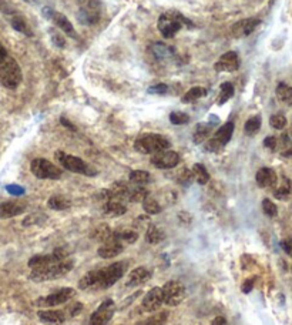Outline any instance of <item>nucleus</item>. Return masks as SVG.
I'll list each match as a JSON object with an SVG mask.
<instances>
[{
  "mask_svg": "<svg viewBox=\"0 0 292 325\" xmlns=\"http://www.w3.org/2000/svg\"><path fill=\"white\" fill-rule=\"evenodd\" d=\"M62 123H63V126H65V127H68L70 130L76 131V127H74V126H73V124H71V123L68 121V120H66L65 117H62Z\"/></svg>",
  "mask_w": 292,
  "mask_h": 325,
  "instance_id": "55",
  "label": "nucleus"
},
{
  "mask_svg": "<svg viewBox=\"0 0 292 325\" xmlns=\"http://www.w3.org/2000/svg\"><path fill=\"white\" fill-rule=\"evenodd\" d=\"M240 65H241V60H240L238 53L227 51L215 62L214 69L217 71H221V73H232V71H237L240 69Z\"/></svg>",
  "mask_w": 292,
  "mask_h": 325,
  "instance_id": "15",
  "label": "nucleus"
},
{
  "mask_svg": "<svg viewBox=\"0 0 292 325\" xmlns=\"http://www.w3.org/2000/svg\"><path fill=\"white\" fill-rule=\"evenodd\" d=\"M255 180H257V184L261 188H271V187H274L276 184L278 177H276V173L272 168L262 167V168H260L257 171Z\"/></svg>",
  "mask_w": 292,
  "mask_h": 325,
  "instance_id": "20",
  "label": "nucleus"
},
{
  "mask_svg": "<svg viewBox=\"0 0 292 325\" xmlns=\"http://www.w3.org/2000/svg\"><path fill=\"white\" fill-rule=\"evenodd\" d=\"M30 171L40 180H59L62 170L46 159H34L30 162Z\"/></svg>",
  "mask_w": 292,
  "mask_h": 325,
  "instance_id": "7",
  "label": "nucleus"
},
{
  "mask_svg": "<svg viewBox=\"0 0 292 325\" xmlns=\"http://www.w3.org/2000/svg\"><path fill=\"white\" fill-rule=\"evenodd\" d=\"M24 1H27V3H36V0H24Z\"/></svg>",
  "mask_w": 292,
  "mask_h": 325,
  "instance_id": "56",
  "label": "nucleus"
},
{
  "mask_svg": "<svg viewBox=\"0 0 292 325\" xmlns=\"http://www.w3.org/2000/svg\"><path fill=\"white\" fill-rule=\"evenodd\" d=\"M254 282H255V278H248L244 284H243V292L244 294H248L249 291H252L254 288Z\"/></svg>",
  "mask_w": 292,
  "mask_h": 325,
  "instance_id": "50",
  "label": "nucleus"
},
{
  "mask_svg": "<svg viewBox=\"0 0 292 325\" xmlns=\"http://www.w3.org/2000/svg\"><path fill=\"white\" fill-rule=\"evenodd\" d=\"M26 210V204L19 201H4L0 203V218H13L20 215Z\"/></svg>",
  "mask_w": 292,
  "mask_h": 325,
  "instance_id": "21",
  "label": "nucleus"
},
{
  "mask_svg": "<svg viewBox=\"0 0 292 325\" xmlns=\"http://www.w3.org/2000/svg\"><path fill=\"white\" fill-rule=\"evenodd\" d=\"M261 123H262L261 116H254L251 117V118H248L245 126H244L245 133H247L248 136H254V134H257V133L260 131V129H261Z\"/></svg>",
  "mask_w": 292,
  "mask_h": 325,
  "instance_id": "34",
  "label": "nucleus"
},
{
  "mask_svg": "<svg viewBox=\"0 0 292 325\" xmlns=\"http://www.w3.org/2000/svg\"><path fill=\"white\" fill-rule=\"evenodd\" d=\"M191 173H193V177H194V180L198 183V184H207L208 181H210V174H208V171H207V168L202 165V164H194L193 165V168H191Z\"/></svg>",
  "mask_w": 292,
  "mask_h": 325,
  "instance_id": "28",
  "label": "nucleus"
},
{
  "mask_svg": "<svg viewBox=\"0 0 292 325\" xmlns=\"http://www.w3.org/2000/svg\"><path fill=\"white\" fill-rule=\"evenodd\" d=\"M50 36H51V40H53V43L56 45L57 47H60V49H63L65 45H66V42H65V37L59 33V32H54V30H50Z\"/></svg>",
  "mask_w": 292,
  "mask_h": 325,
  "instance_id": "46",
  "label": "nucleus"
},
{
  "mask_svg": "<svg viewBox=\"0 0 292 325\" xmlns=\"http://www.w3.org/2000/svg\"><path fill=\"white\" fill-rule=\"evenodd\" d=\"M124 262H114L109 267L86 273L79 281L80 290H106L114 285L124 274Z\"/></svg>",
  "mask_w": 292,
  "mask_h": 325,
  "instance_id": "1",
  "label": "nucleus"
},
{
  "mask_svg": "<svg viewBox=\"0 0 292 325\" xmlns=\"http://www.w3.org/2000/svg\"><path fill=\"white\" fill-rule=\"evenodd\" d=\"M115 305L113 300H106L93 312L90 317V325H107L114 315Z\"/></svg>",
  "mask_w": 292,
  "mask_h": 325,
  "instance_id": "13",
  "label": "nucleus"
},
{
  "mask_svg": "<svg viewBox=\"0 0 292 325\" xmlns=\"http://www.w3.org/2000/svg\"><path fill=\"white\" fill-rule=\"evenodd\" d=\"M81 308H83V305H81V304H80V302H77V304H76V305H74V307H73V308H71V311H70V314H71V315H73V317H74V315H77V314H79V312H80V311H81Z\"/></svg>",
  "mask_w": 292,
  "mask_h": 325,
  "instance_id": "53",
  "label": "nucleus"
},
{
  "mask_svg": "<svg viewBox=\"0 0 292 325\" xmlns=\"http://www.w3.org/2000/svg\"><path fill=\"white\" fill-rule=\"evenodd\" d=\"M150 278H151L150 270H147L146 267H138V268H135V270H133L129 274L127 287H138V285H143L144 282H147Z\"/></svg>",
  "mask_w": 292,
  "mask_h": 325,
  "instance_id": "23",
  "label": "nucleus"
},
{
  "mask_svg": "<svg viewBox=\"0 0 292 325\" xmlns=\"http://www.w3.org/2000/svg\"><path fill=\"white\" fill-rule=\"evenodd\" d=\"M275 94L278 97L279 101L288 104V106H292V87L288 86L287 83H279L276 86V90H275Z\"/></svg>",
  "mask_w": 292,
  "mask_h": 325,
  "instance_id": "27",
  "label": "nucleus"
},
{
  "mask_svg": "<svg viewBox=\"0 0 292 325\" xmlns=\"http://www.w3.org/2000/svg\"><path fill=\"white\" fill-rule=\"evenodd\" d=\"M77 1H80V0H77Z\"/></svg>",
  "mask_w": 292,
  "mask_h": 325,
  "instance_id": "57",
  "label": "nucleus"
},
{
  "mask_svg": "<svg viewBox=\"0 0 292 325\" xmlns=\"http://www.w3.org/2000/svg\"><path fill=\"white\" fill-rule=\"evenodd\" d=\"M22 80V69L13 57L9 56L3 63H0V84L3 87L15 90L20 86Z\"/></svg>",
  "mask_w": 292,
  "mask_h": 325,
  "instance_id": "3",
  "label": "nucleus"
},
{
  "mask_svg": "<svg viewBox=\"0 0 292 325\" xmlns=\"http://www.w3.org/2000/svg\"><path fill=\"white\" fill-rule=\"evenodd\" d=\"M291 194H292V181L290 179L284 177L282 181H281V184H279V187L275 190L274 195H275L278 200H287Z\"/></svg>",
  "mask_w": 292,
  "mask_h": 325,
  "instance_id": "29",
  "label": "nucleus"
},
{
  "mask_svg": "<svg viewBox=\"0 0 292 325\" xmlns=\"http://www.w3.org/2000/svg\"><path fill=\"white\" fill-rule=\"evenodd\" d=\"M281 245H282V250H284L288 256L292 257V238L284 240V241L281 243Z\"/></svg>",
  "mask_w": 292,
  "mask_h": 325,
  "instance_id": "49",
  "label": "nucleus"
},
{
  "mask_svg": "<svg viewBox=\"0 0 292 325\" xmlns=\"http://www.w3.org/2000/svg\"><path fill=\"white\" fill-rule=\"evenodd\" d=\"M212 127H214V126H212L211 123H200V124H197L195 131H194V136H193L194 141H195L197 144L202 143L204 140L211 134Z\"/></svg>",
  "mask_w": 292,
  "mask_h": 325,
  "instance_id": "26",
  "label": "nucleus"
},
{
  "mask_svg": "<svg viewBox=\"0 0 292 325\" xmlns=\"http://www.w3.org/2000/svg\"><path fill=\"white\" fill-rule=\"evenodd\" d=\"M115 237L120 240V241H124V243H135L138 240V234L137 231H133V230H126V231L121 232H115Z\"/></svg>",
  "mask_w": 292,
  "mask_h": 325,
  "instance_id": "42",
  "label": "nucleus"
},
{
  "mask_svg": "<svg viewBox=\"0 0 292 325\" xmlns=\"http://www.w3.org/2000/svg\"><path fill=\"white\" fill-rule=\"evenodd\" d=\"M188 26L191 27L193 23L190 20H187L182 15H180L178 12H168V13H164L160 16L158 19L157 27L160 30V33L165 37V39H171L176 36V33H178L182 26Z\"/></svg>",
  "mask_w": 292,
  "mask_h": 325,
  "instance_id": "4",
  "label": "nucleus"
},
{
  "mask_svg": "<svg viewBox=\"0 0 292 325\" xmlns=\"http://www.w3.org/2000/svg\"><path fill=\"white\" fill-rule=\"evenodd\" d=\"M49 207L51 210H57V211H60V210H66L70 207V200H67L66 197H63V195H53V197H50L49 198Z\"/></svg>",
  "mask_w": 292,
  "mask_h": 325,
  "instance_id": "32",
  "label": "nucleus"
},
{
  "mask_svg": "<svg viewBox=\"0 0 292 325\" xmlns=\"http://www.w3.org/2000/svg\"><path fill=\"white\" fill-rule=\"evenodd\" d=\"M10 24H12V27H13L15 30H17L19 33H23V34H26V36H32V30H30L29 24H27V22L23 19L22 16H15V17H12Z\"/></svg>",
  "mask_w": 292,
  "mask_h": 325,
  "instance_id": "33",
  "label": "nucleus"
},
{
  "mask_svg": "<svg viewBox=\"0 0 292 325\" xmlns=\"http://www.w3.org/2000/svg\"><path fill=\"white\" fill-rule=\"evenodd\" d=\"M9 57V54H7V50L4 49V46L0 43V63H3L6 59Z\"/></svg>",
  "mask_w": 292,
  "mask_h": 325,
  "instance_id": "52",
  "label": "nucleus"
},
{
  "mask_svg": "<svg viewBox=\"0 0 292 325\" xmlns=\"http://www.w3.org/2000/svg\"><path fill=\"white\" fill-rule=\"evenodd\" d=\"M77 20L83 26H93L101 19V3L100 0H80Z\"/></svg>",
  "mask_w": 292,
  "mask_h": 325,
  "instance_id": "6",
  "label": "nucleus"
},
{
  "mask_svg": "<svg viewBox=\"0 0 292 325\" xmlns=\"http://www.w3.org/2000/svg\"><path fill=\"white\" fill-rule=\"evenodd\" d=\"M262 211L265 212V215L268 217H275L278 214V207L271 201L270 198H265L262 201Z\"/></svg>",
  "mask_w": 292,
  "mask_h": 325,
  "instance_id": "45",
  "label": "nucleus"
},
{
  "mask_svg": "<svg viewBox=\"0 0 292 325\" xmlns=\"http://www.w3.org/2000/svg\"><path fill=\"white\" fill-rule=\"evenodd\" d=\"M56 157L59 162L71 173H79V174H84V176H96V171L91 168L89 164L83 162L81 159L71 156V154H66L63 151H57Z\"/></svg>",
  "mask_w": 292,
  "mask_h": 325,
  "instance_id": "8",
  "label": "nucleus"
},
{
  "mask_svg": "<svg viewBox=\"0 0 292 325\" xmlns=\"http://www.w3.org/2000/svg\"><path fill=\"white\" fill-rule=\"evenodd\" d=\"M74 267V262L71 260H63L54 264H50L45 268H39V270H32L30 278L36 282H42V281H51V279L60 278L68 274Z\"/></svg>",
  "mask_w": 292,
  "mask_h": 325,
  "instance_id": "2",
  "label": "nucleus"
},
{
  "mask_svg": "<svg viewBox=\"0 0 292 325\" xmlns=\"http://www.w3.org/2000/svg\"><path fill=\"white\" fill-rule=\"evenodd\" d=\"M167 318H168L167 312H160V314H156V315L147 318L140 325H164L167 323Z\"/></svg>",
  "mask_w": 292,
  "mask_h": 325,
  "instance_id": "41",
  "label": "nucleus"
},
{
  "mask_svg": "<svg viewBox=\"0 0 292 325\" xmlns=\"http://www.w3.org/2000/svg\"><path fill=\"white\" fill-rule=\"evenodd\" d=\"M7 191L9 193H12V194H16V195H20V194H23V190L22 187L19 186H9L7 187Z\"/></svg>",
  "mask_w": 292,
  "mask_h": 325,
  "instance_id": "51",
  "label": "nucleus"
},
{
  "mask_svg": "<svg viewBox=\"0 0 292 325\" xmlns=\"http://www.w3.org/2000/svg\"><path fill=\"white\" fill-rule=\"evenodd\" d=\"M232 133H234V123L232 121H228L225 123L224 126H221L212 139H210L205 144V150L207 151H211V153H217L220 151L225 144L231 140L232 137Z\"/></svg>",
  "mask_w": 292,
  "mask_h": 325,
  "instance_id": "9",
  "label": "nucleus"
},
{
  "mask_svg": "<svg viewBox=\"0 0 292 325\" xmlns=\"http://www.w3.org/2000/svg\"><path fill=\"white\" fill-rule=\"evenodd\" d=\"M234 96V86L227 81V83H223L221 87H220V96H218V104H224L227 103L231 97Z\"/></svg>",
  "mask_w": 292,
  "mask_h": 325,
  "instance_id": "37",
  "label": "nucleus"
},
{
  "mask_svg": "<svg viewBox=\"0 0 292 325\" xmlns=\"http://www.w3.org/2000/svg\"><path fill=\"white\" fill-rule=\"evenodd\" d=\"M170 90V87L167 84H157V86H151L148 89L150 94H167Z\"/></svg>",
  "mask_w": 292,
  "mask_h": 325,
  "instance_id": "47",
  "label": "nucleus"
},
{
  "mask_svg": "<svg viewBox=\"0 0 292 325\" xmlns=\"http://www.w3.org/2000/svg\"><path fill=\"white\" fill-rule=\"evenodd\" d=\"M207 89L205 87H193L190 89L187 93L182 96V103H193V101H197L198 98H201L204 96H207Z\"/></svg>",
  "mask_w": 292,
  "mask_h": 325,
  "instance_id": "30",
  "label": "nucleus"
},
{
  "mask_svg": "<svg viewBox=\"0 0 292 325\" xmlns=\"http://www.w3.org/2000/svg\"><path fill=\"white\" fill-rule=\"evenodd\" d=\"M93 238L98 240V241H103V243H107L109 240H112L114 237V232L107 227V226H98L94 231H93Z\"/></svg>",
  "mask_w": 292,
  "mask_h": 325,
  "instance_id": "36",
  "label": "nucleus"
},
{
  "mask_svg": "<svg viewBox=\"0 0 292 325\" xmlns=\"http://www.w3.org/2000/svg\"><path fill=\"white\" fill-rule=\"evenodd\" d=\"M162 294H164V304L170 307H176L185 298V287L180 281H168L162 287Z\"/></svg>",
  "mask_w": 292,
  "mask_h": 325,
  "instance_id": "10",
  "label": "nucleus"
},
{
  "mask_svg": "<svg viewBox=\"0 0 292 325\" xmlns=\"http://www.w3.org/2000/svg\"><path fill=\"white\" fill-rule=\"evenodd\" d=\"M43 16H45L46 19L51 20L53 23L56 24V26L65 33V34H67L68 37H71V39H77V34H76V30H74L73 24H71V22L68 20L63 13L56 12V10L50 9V7H45V9H43Z\"/></svg>",
  "mask_w": 292,
  "mask_h": 325,
  "instance_id": "12",
  "label": "nucleus"
},
{
  "mask_svg": "<svg viewBox=\"0 0 292 325\" xmlns=\"http://www.w3.org/2000/svg\"><path fill=\"white\" fill-rule=\"evenodd\" d=\"M37 315H39V320L47 325H60L66 320V315L62 311H53V309L39 311Z\"/></svg>",
  "mask_w": 292,
  "mask_h": 325,
  "instance_id": "24",
  "label": "nucleus"
},
{
  "mask_svg": "<svg viewBox=\"0 0 292 325\" xmlns=\"http://www.w3.org/2000/svg\"><path fill=\"white\" fill-rule=\"evenodd\" d=\"M103 212L109 217H120L123 214L127 212L126 206L118 201V200H109L104 206H103Z\"/></svg>",
  "mask_w": 292,
  "mask_h": 325,
  "instance_id": "25",
  "label": "nucleus"
},
{
  "mask_svg": "<svg viewBox=\"0 0 292 325\" xmlns=\"http://www.w3.org/2000/svg\"><path fill=\"white\" fill-rule=\"evenodd\" d=\"M278 147H281V154L284 157H292V140L288 134L281 136V143H278Z\"/></svg>",
  "mask_w": 292,
  "mask_h": 325,
  "instance_id": "39",
  "label": "nucleus"
},
{
  "mask_svg": "<svg viewBox=\"0 0 292 325\" xmlns=\"http://www.w3.org/2000/svg\"><path fill=\"white\" fill-rule=\"evenodd\" d=\"M164 304V294L162 288L156 287L151 291L147 292V295L143 300V309L147 312H156L160 309V307Z\"/></svg>",
  "mask_w": 292,
  "mask_h": 325,
  "instance_id": "17",
  "label": "nucleus"
},
{
  "mask_svg": "<svg viewBox=\"0 0 292 325\" xmlns=\"http://www.w3.org/2000/svg\"><path fill=\"white\" fill-rule=\"evenodd\" d=\"M66 260V253L63 250H56L53 254H46V256H34L29 260V267L32 270H39V268H45L50 264L59 262Z\"/></svg>",
  "mask_w": 292,
  "mask_h": 325,
  "instance_id": "16",
  "label": "nucleus"
},
{
  "mask_svg": "<svg viewBox=\"0 0 292 325\" xmlns=\"http://www.w3.org/2000/svg\"><path fill=\"white\" fill-rule=\"evenodd\" d=\"M124 250V245H123V241H120L117 237H115V232H114V237L112 240H109L107 243H103V245L97 250V254L101 257V258H113V257H117L118 254H121Z\"/></svg>",
  "mask_w": 292,
  "mask_h": 325,
  "instance_id": "18",
  "label": "nucleus"
},
{
  "mask_svg": "<svg viewBox=\"0 0 292 325\" xmlns=\"http://www.w3.org/2000/svg\"><path fill=\"white\" fill-rule=\"evenodd\" d=\"M178 162H180V156H178V153H176L173 150L160 151L151 157V164L157 168H162V170L174 168L176 165H178Z\"/></svg>",
  "mask_w": 292,
  "mask_h": 325,
  "instance_id": "14",
  "label": "nucleus"
},
{
  "mask_svg": "<svg viewBox=\"0 0 292 325\" xmlns=\"http://www.w3.org/2000/svg\"><path fill=\"white\" fill-rule=\"evenodd\" d=\"M76 295V291L73 288H62L47 297H42L39 300H36L34 305L37 307H45V308H50V307H56V305H62L65 302L70 301L73 297Z\"/></svg>",
  "mask_w": 292,
  "mask_h": 325,
  "instance_id": "11",
  "label": "nucleus"
},
{
  "mask_svg": "<svg viewBox=\"0 0 292 325\" xmlns=\"http://www.w3.org/2000/svg\"><path fill=\"white\" fill-rule=\"evenodd\" d=\"M148 197V191L143 187H135V188H130L127 200L131 203H138V201H144Z\"/></svg>",
  "mask_w": 292,
  "mask_h": 325,
  "instance_id": "35",
  "label": "nucleus"
},
{
  "mask_svg": "<svg viewBox=\"0 0 292 325\" xmlns=\"http://www.w3.org/2000/svg\"><path fill=\"white\" fill-rule=\"evenodd\" d=\"M170 121L176 126H182V124H187L190 121V116L185 114V113H181V112H173L170 114Z\"/></svg>",
  "mask_w": 292,
  "mask_h": 325,
  "instance_id": "43",
  "label": "nucleus"
},
{
  "mask_svg": "<svg viewBox=\"0 0 292 325\" xmlns=\"http://www.w3.org/2000/svg\"><path fill=\"white\" fill-rule=\"evenodd\" d=\"M264 146H265L268 150L274 151V150H276V147H278V140H276V137L270 136V137H267V139L264 140Z\"/></svg>",
  "mask_w": 292,
  "mask_h": 325,
  "instance_id": "48",
  "label": "nucleus"
},
{
  "mask_svg": "<svg viewBox=\"0 0 292 325\" xmlns=\"http://www.w3.org/2000/svg\"><path fill=\"white\" fill-rule=\"evenodd\" d=\"M270 124L271 127H274L276 130H282L287 126V118L284 114H274V116H271Z\"/></svg>",
  "mask_w": 292,
  "mask_h": 325,
  "instance_id": "44",
  "label": "nucleus"
},
{
  "mask_svg": "<svg viewBox=\"0 0 292 325\" xmlns=\"http://www.w3.org/2000/svg\"><path fill=\"white\" fill-rule=\"evenodd\" d=\"M261 23L260 19H244L240 20L231 27V33L234 37H245L249 36Z\"/></svg>",
  "mask_w": 292,
  "mask_h": 325,
  "instance_id": "19",
  "label": "nucleus"
},
{
  "mask_svg": "<svg viewBox=\"0 0 292 325\" xmlns=\"http://www.w3.org/2000/svg\"><path fill=\"white\" fill-rule=\"evenodd\" d=\"M130 181L135 184V186H143V184H147L151 181V176L150 173L147 171H143V170H134L130 173Z\"/></svg>",
  "mask_w": 292,
  "mask_h": 325,
  "instance_id": "31",
  "label": "nucleus"
},
{
  "mask_svg": "<svg viewBox=\"0 0 292 325\" xmlns=\"http://www.w3.org/2000/svg\"><path fill=\"white\" fill-rule=\"evenodd\" d=\"M170 140L160 134H146L135 140L134 148L141 154H157L160 151L168 150Z\"/></svg>",
  "mask_w": 292,
  "mask_h": 325,
  "instance_id": "5",
  "label": "nucleus"
},
{
  "mask_svg": "<svg viewBox=\"0 0 292 325\" xmlns=\"http://www.w3.org/2000/svg\"><path fill=\"white\" fill-rule=\"evenodd\" d=\"M164 232L161 231L160 228H157L156 226H150V228L147 230L146 234V240L150 243V244H158L164 240Z\"/></svg>",
  "mask_w": 292,
  "mask_h": 325,
  "instance_id": "38",
  "label": "nucleus"
},
{
  "mask_svg": "<svg viewBox=\"0 0 292 325\" xmlns=\"http://www.w3.org/2000/svg\"><path fill=\"white\" fill-rule=\"evenodd\" d=\"M143 209H144V211L147 214H158V212H161V206L151 197H147L143 201Z\"/></svg>",
  "mask_w": 292,
  "mask_h": 325,
  "instance_id": "40",
  "label": "nucleus"
},
{
  "mask_svg": "<svg viewBox=\"0 0 292 325\" xmlns=\"http://www.w3.org/2000/svg\"><path fill=\"white\" fill-rule=\"evenodd\" d=\"M150 51L151 54L157 59L158 62H171L174 57H176V53H174V49L164 43H154L153 46L150 47Z\"/></svg>",
  "mask_w": 292,
  "mask_h": 325,
  "instance_id": "22",
  "label": "nucleus"
},
{
  "mask_svg": "<svg viewBox=\"0 0 292 325\" xmlns=\"http://www.w3.org/2000/svg\"><path fill=\"white\" fill-rule=\"evenodd\" d=\"M211 325H227V320H225L224 317H217V318L211 323Z\"/></svg>",
  "mask_w": 292,
  "mask_h": 325,
  "instance_id": "54",
  "label": "nucleus"
}]
</instances>
